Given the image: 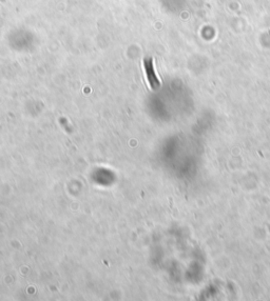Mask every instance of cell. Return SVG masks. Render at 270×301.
Wrapping results in <instances>:
<instances>
[{
    "mask_svg": "<svg viewBox=\"0 0 270 301\" xmlns=\"http://www.w3.org/2000/svg\"><path fill=\"white\" fill-rule=\"evenodd\" d=\"M143 66H145V71L147 75V79L149 81V85L152 90H157L160 86V82L156 76V73L154 70L153 64V58H146L143 60Z\"/></svg>",
    "mask_w": 270,
    "mask_h": 301,
    "instance_id": "cell-1",
    "label": "cell"
}]
</instances>
